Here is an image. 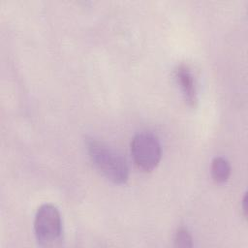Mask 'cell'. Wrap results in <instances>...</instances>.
Wrapping results in <instances>:
<instances>
[{
	"mask_svg": "<svg viewBox=\"0 0 248 248\" xmlns=\"http://www.w3.org/2000/svg\"><path fill=\"white\" fill-rule=\"evenodd\" d=\"M88 156L94 167L109 181L123 184L129 177L126 159L113 148L94 139L86 140Z\"/></svg>",
	"mask_w": 248,
	"mask_h": 248,
	"instance_id": "1",
	"label": "cell"
},
{
	"mask_svg": "<svg viewBox=\"0 0 248 248\" xmlns=\"http://www.w3.org/2000/svg\"><path fill=\"white\" fill-rule=\"evenodd\" d=\"M34 233L43 246H55L62 240V219L56 206L45 203L38 208L34 219Z\"/></svg>",
	"mask_w": 248,
	"mask_h": 248,
	"instance_id": "2",
	"label": "cell"
},
{
	"mask_svg": "<svg viewBox=\"0 0 248 248\" xmlns=\"http://www.w3.org/2000/svg\"><path fill=\"white\" fill-rule=\"evenodd\" d=\"M131 153L135 164L143 171H151L159 164L162 148L158 138L149 132H140L131 141Z\"/></svg>",
	"mask_w": 248,
	"mask_h": 248,
	"instance_id": "3",
	"label": "cell"
},
{
	"mask_svg": "<svg viewBox=\"0 0 248 248\" xmlns=\"http://www.w3.org/2000/svg\"><path fill=\"white\" fill-rule=\"evenodd\" d=\"M174 77L186 103L195 106L197 103V89L194 76L186 65H179L174 71Z\"/></svg>",
	"mask_w": 248,
	"mask_h": 248,
	"instance_id": "4",
	"label": "cell"
},
{
	"mask_svg": "<svg viewBox=\"0 0 248 248\" xmlns=\"http://www.w3.org/2000/svg\"><path fill=\"white\" fill-rule=\"evenodd\" d=\"M211 177L216 183H224L231 174V165L227 159L218 156L213 158L210 166Z\"/></svg>",
	"mask_w": 248,
	"mask_h": 248,
	"instance_id": "5",
	"label": "cell"
},
{
	"mask_svg": "<svg viewBox=\"0 0 248 248\" xmlns=\"http://www.w3.org/2000/svg\"><path fill=\"white\" fill-rule=\"evenodd\" d=\"M192 235L189 232V231L184 228L181 227L179 228L174 235V245L177 247H192L193 243H192Z\"/></svg>",
	"mask_w": 248,
	"mask_h": 248,
	"instance_id": "6",
	"label": "cell"
},
{
	"mask_svg": "<svg viewBox=\"0 0 248 248\" xmlns=\"http://www.w3.org/2000/svg\"><path fill=\"white\" fill-rule=\"evenodd\" d=\"M242 210H243L244 216H246V214H247V208H246V195H244L243 200H242Z\"/></svg>",
	"mask_w": 248,
	"mask_h": 248,
	"instance_id": "7",
	"label": "cell"
}]
</instances>
